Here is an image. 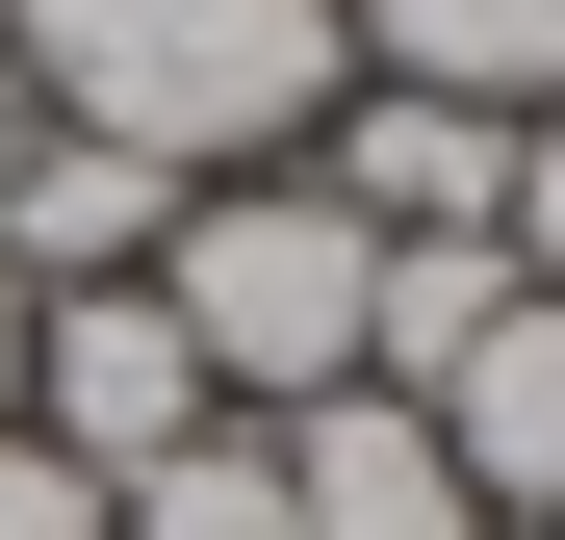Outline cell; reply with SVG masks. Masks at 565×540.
Instances as JSON below:
<instances>
[{
	"instance_id": "cell-9",
	"label": "cell",
	"mask_w": 565,
	"mask_h": 540,
	"mask_svg": "<svg viewBox=\"0 0 565 540\" xmlns=\"http://www.w3.org/2000/svg\"><path fill=\"white\" fill-rule=\"evenodd\" d=\"M514 309V232H386V309H360V387H462V335Z\"/></svg>"
},
{
	"instance_id": "cell-11",
	"label": "cell",
	"mask_w": 565,
	"mask_h": 540,
	"mask_svg": "<svg viewBox=\"0 0 565 540\" xmlns=\"http://www.w3.org/2000/svg\"><path fill=\"white\" fill-rule=\"evenodd\" d=\"M489 232H514V284H565V104H514V207Z\"/></svg>"
},
{
	"instance_id": "cell-6",
	"label": "cell",
	"mask_w": 565,
	"mask_h": 540,
	"mask_svg": "<svg viewBox=\"0 0 565 540\" xmlns=\"http://www.w3.org/2000/svg\"><path fill=\"white\" fill-rule=\"evenodd\" d=\"M462 437V489H489V540H565V284H514L489 335H462V387H412Z\"/></svg>"
},
{
	"instance_id": "cell-5",
	"label": "cell",
	"mask_w": 565,
	"mask_h": 540,
	"mask_svg": "<svg viewBox=\"0 0 565 540\" xmlns=\"http://www.w3.org/2000/svg\"><path fill=\"white\" fill-rule=\"evenodd\" d=\"M309 180H334L360 232H489V207H514V104H437V77H334Z\"/></svg>"
},
{
	"instance_id": "cell-1",
	"label": "cell",
	"mask_w": 565,
	"mask_h": 540,
	"mask_svg": "<svg viewBox=\"0 0 565 540\" xmlns=\"http://www.w3.org/2000/svg\"><path fill=\"white\" fill-rule=\"evenodd\" d=\"M0 77H26L52 129L154 155V180H257V155L334 129L360 0H0Z\"/></svg>"
},
{
	"instance_id": "cell-14",
	"label": "cell",
	"mask_w": 565,
	"mask_h": 540,
	"mask_svg": "<svg viewBox=\"0 0 565 540\" xmlns=\"http://www.w3.org/2000/svg\"><path fill=\"white\" fill-rule=\"evenodd\" d=\"M0 155H26V77H0Z\"/></svg>"
},
{
	"instance_id": "cell-4",
	"label": "cell",
	"mask_w": 565,
	"mask_h": 540,
	"mask_svg": "<svg viewBox=\"0 0 565 540\" xmlns=\"http://www.w3.org/2000/svg\"><path fill=\"white\" fill-rule=\"evenodd\" d=\"M257 437H282V515H309V540H489V489H462V437L412 387H309Z\"/></svg>"
},
{
	"instance_id": "cell-2",
	"label": "cell",
	"mask_w": 565,
	"mask_h": 540,
	"mask_svg": "<svg viewBox=\"0 0 565 540\" xmlns=\"http://www.w3.org/2000/svg\"><path fill=\"white\" fill-rule=\"evenodd\" d=\"M154 309H180V360H206V412H309V387H360L386 232H360L309 155H257V180H180V232H154Z\"/></svg>"
},
{
	"instance_id": "cell-13",
	"label": "cell",
	"mask_w": 565,
	"mask_h": 540,
	"mask_svg": "<svg viewBox=\"0 0 565 540\" xmlns=\"http://www.w3.org/2000/svg\"><path fill=\"white\" fill-rule=\"evenodd\" d=\"M0 412H26V284H0Z\"/></svg>"
},
{
	"instance_id": "cell-7",
	"label": "cell",
	"mask_w": 565,
	"mask_h": 540,
	"mask_svg": "<svg viewBox=\"0 0 565 540\" xmlns=\"http://www.w3.org/2000/svg\"><path fill=\"white\" fill-rule=\"evenodd\" d=\"M154 232H180V180L26 104V155H0V284H26V309H52V284H154Z\"/></svg>"
},
{
	"instance_id": "cell-12",
	"label": "cell",
	"mask_w": 565,
	"mask_h": 540,
	"mask_svg": "<svg viewBox=\"0 0 565 540\" xmlns=\"http://www.w3.org/2000/svg\"><path fill=\"white\" fill-rule=\"evenodd\" d=\"M0 540H104V489H77V464H52L26 412H0Z\"/></svg>"
},
{
	"instance_id": "cell-3",
	"label": "cell",
	"mask_w": 565,
	"mask_h": 540,
	"mask_svg": "<svg viewBox=\"0 0 565 540\" xmlns=\"http://www.w3.org/2000/svg\"><path fill=\"white\" fill-rule=\"evenodd\" d=\"M26 437H52L77 489L180 464V437H206V360H180V309H154V284H52V309H26Z\"/></svg>"
},
{
	"instance_id": "cell-10",
	"label": "cell",
	"mask_w": 565,
	"mask_h": 540,
	"mask_svg": "<svg viewBox=\"0 0 565 540\" xmlns=\"http://www.w3.org/2000/svg\"><path fill=\"white\" fill-rule=\"evenodd\" d=\"M104 540H309V515H282V437H257V412H206L180 464H129V489H104Z\"/></svg>"
},
{
	"instance_id": "cell-8",
	"label": "cell",
	"mask_w": 565,
	"mask_h": 540,
	"mask_svg": "<svg viewBox=\"0 0 565 540\" xmlns=\"http://www.w3.org/2000/svg\"><path fill=\"white\" fill-rule=\"evenodd\" d=\"M360 77H437V104H565V0H360Z\"/></svg>"
}]
</instances>
